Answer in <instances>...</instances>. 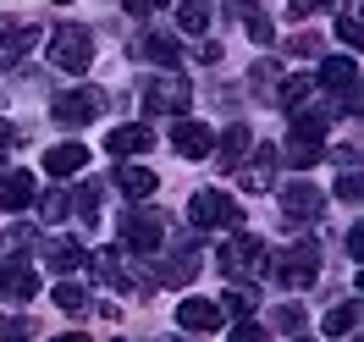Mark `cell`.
<instances>
[{"label": "cell", "mask_w": 364, "mask_h": 342, "mask_svg": "<svg viewBox=\"0 0 364 342\" xmlns=\"http://www.w3.org/2000/svg\"><path fill=\"white\" fill-rule=\"evenodd\" d=\"M50 61L61 72H89V61H94L89 28H55V33H50Z\"/></svg>", "instance_id": "3957f363"}, {"label": "cell", "mask_w": 364, "mask_h": 342, "mask_svg": "<svg viewBox=\"0 0 364 342\" xmlns=\"http://www.w3.org/2000/svg\"><path fill=\"white\" fill-rule=\"evenodd\" d=\"M55 309H67V315H83V309H89V293H83L77 282H61V287H55Z\"/></svg>", "instance_id": "484cf974"}, {"label": "cell", "mask_w": 364, "mask_h": 342, "mask_svg": "<svg viewBox=\"0 0 364 342\" xmlns=\"http://www.w3.org/2000/svg\"><path fill=\"white\" fill-rule=\"evenodd\" d=\"M276 326H282V331H304V309H298V304H282V309H276Z\"/></svg>", "instance_id": "1f68e13d"}, {"label": "cell", "mask_w": 364, "mask_h": 342, "mask_svg": "<svg viewBox=\"0 0 364 342\" xmlns=\"http://www.w3.org/2000/svg\"><path fill=\"white\" fill-rule=\"evenodd\" d=\"M188 100H193V83L188 78H149L144 83V116H182L188 111Z\"/></svg>", "instance_id": "6da1fadb"}, {"label": "cell", "mask_w": 364, "mask_h": 342, "mask_svg": "<svg viewBox=\"0 0 364 342\" xmlns=\"http://www.w3.org/2000/svg\"><path fill=\"white\" fill-rule=\"evenodd\" d=\"M215 265H221L232 282H243V276H259V271H265V243H259L254 232H237L227 249H221V260H215Z\"/></svg>", "instance_id": "277c9868"}, {"label": "cell", "mask_w": 364, "mask_h": 342, "mask_svg": "<svg viewBox=\"0 0 364 342\" xmlns=\"http://www.w3.org/2000/svg\"><path fill=\"white\" fill-rule=\"evenodd\" d=\"M271 271H276L282 287H309V282L320 276V249L315 243H293V249H282L271 260Z\"/></svg>", "instance_id": "7a4b0ae2"}, {"label": "cell", "mask_w": 364, "mask_h": 342, "mask_svg": "<svg viewBox=\"0 0 364 342\" xmlns=\"http://www.w3.org/2000/svg\"><path fill=\"white\" fill-rule=\"evenodd\" d=\"M210 144H215V133H210L205 122H177V127H171V149L188 155V160H205Z\"/></svg>", "instance_id": "8fae6325"}, {"label": "cell", "mask_w": 364, "mask_h": 342, "mask_svg": "<svg viewBox=\"0 0 364 342\" xmlns=\"http://www.w3.org/2000/svg\"><path fill=\"white\" fill-rule=\"evenodd\" d=\"M221 304H215V298H182L177 304V326L182 331H215V326H221Z\"/></svg>", "instance_id": "9c48e42d"}, {"label": "cell", "mask_w": 364, "mask_h": 342, "mask_svg": "<svg viewBox=\"0 0 364 342\" xmlns=\"http://www.w3.org/2000/svg\"><path fill=\"white\" fill-rule=\"evenodd\" d=\"M166 6H171V0H127L133 17H149V11H166Z\"/></svg>", "instance_id": "e575fe53"}, {"label": "cell", "mask_w": 364, "mask_h": 342, "mask_svg": "<svg viewBox=\"0 0 364 342\" xmlns=\"http://www.w3.org/2000/svg\"><path fill=\"white\" fill-rule=\"evenodd\" d=\"M232 337H237V342H265V326H254V320L243 315V320H237V331H232Z\"/></svg>", "instance_id": "836d02e7"}, {"label": "cell", "mask_w": 364, "mask_h": 342, "mask_svg": "<svg viewBox=\"0 0 364 342\" xmlns=\"http://www.w3.org/2000/svg\"><path fill=\"white\" fill-rule=\"evenodd\" d=\"M33 45V28L17 23V17H0V67H17Z\"/></svg>", "instance_id": "7c38bea8"}, {"label": "cell", "mask_w": 364, "mask_h": 342, "mask_svg": "<svg viewBox=\"0 0 364 342\" xmlns=\"http://www.w3.org/2000/svg\"><path fill=\"white\" fill-rule=\"evenodd\" d=\"M149 144H155V127H144V122L111 127V138H105V149H111V155H144Z\"/></svg>", "instance_id": "5bb4252c"}, {"label": "cell", "mask_w": 364, "mask_h": 342, "mask_svg": "<svg viewBox=\"0 0 364 342\" xmlns=\"http://www.w3.org/2000/svg\"><path fill=\"white\" fill-rule=\"evenodd\" d=\"M348 331H359V298H348L326 315V337H348Z\"/></svg>", "instance_id": "603a6c76"}, {"label": "cell", "mask_w": 364, "mask_h": 342, "mask_svg": "<svg viewBox=\"0 0 364 342\" xmlns=\"http://www.w3.org/2000/svg\"><path fill=\"white\" fill-rule=\"evenodd\" d=\"M61 6H67V0H61Z\"/></svg>", "instance_id": "f35d334b"}, {"label": "cell", "mask_w": 364, "mask_h": 342, "mask_svg": "<svg viewBox=\"0 0 364 342\" xmlns=\"http://www.w3.org/2000/svg\"><path fill=\"white\" fill-rule=\"evenodd\" d=\"M83 166H89V149H83V144H55V149L45 155V171H50V177H77Z\"/></svg>", "instance_id": "ac0fdd59"}, {"label": "cell", "mask_w": 364, "mask_h": 342, "mask_svg": "<svg viewBox=\"0 0 364 342\" xmlns=\"http://www.w3.org/2000/svg\"><path fill=\"white\" fill-rule=\"evenodd\" d=\"M249 127H243V122H237V127H227V133H221V144H210V149H215V166H221V171H237V166H243V155H249Z\"/></svg>", "instance_id": "9a60e30c"}, {"label": "cell", "mask_w": 364, "mask_h": 342, "mask_svg": "<svg viewBox=\"0 0 364 342\" xmlns=\"http://www.w3.org/2000/svg\"><path fill=\"white\" fill-rule=\"evenodd\" d=\"M337 193L348 199V205H359V171H348V177L337 183Z\"/></svg>", "instance_id": "d590c367"}, {"label": "cell", "mask_w": 364, "mask_h": 342, "mask_svg": "<svg viewBox=\"0 0 364 342\" xmlns=\"http://www.w3.org/2000/svg\"><path fill=\"white\" fill-rule=\"evenodd\" d=\"M315 11H331V0H287V17H293V23L315 17Z\"/></svg>", "instance_id": "4dcf8cb0"}, {"label": "cell", "mask_w": 364, "mask_h": 342, "mask_svg": "<svg viewBox=\"0 0 364 342\" xmlns=\"http://www.w3.org/2000/svg\"><path fill=\"white\" fill-rule=\"evenodd\" d=\"M188 221H193L199 232L237 227V205H232L227 193H193V205H188Z\"/></svg>", "instance_id": "8992f818"}, {"label": "cell", "mask_w": 364, "mask_h": 342, "mask_svg": "<svg viewBox=\"0 0 364 342\" xmlns=\"http://www.w3.org/2000/svg\"><path fill=\"white\" fill-rule=\"evenodd\" d=\"M309 89H315V78H298V72H293V78L271 94V100H282V105H304V100H309Z\"/></svg>", "instance_id": "4316f807"}, {"label": "cell", "mask_w": 364, "mask_h": 342, "mask_svg": "<svg viewBox=\"0 0 364 342\" xmlns=\"http://www.w3.org/2000/svg\"><path fill=\"white\" fill-rule=\"evenodd\" d=\"M177 23H182V33H205L210 28V0H182Z\"/></svg>", "instance_id": "cb8c5ba5"}, {"label": "cell", "mask_w": 364, "mask_h": 342, "mask_svg": "<svg viewBox=\"0 0 364 342\" xmlns=\"http://www.w3.org/2000/svg\"><path fill=\"white\" fill-rule=\"evenodd\" d=\"M320 205H326V199H320V188H309V183L282 188V221H287V227H309L320 215Z\"/></svg>", "instance_id": "ba28073f"}, {"label": "cell", "mask_w": 364, "mask_h": 342, "mask_svg": "<svg viewBox=\"0 0 364 342\" xmlns=\"http://www.w3.org/2000/svg\"><path fill=\"white\" fill-rule=\"evenodd\" d=\"M28 243H33V232H28V227H11V232H6V249H28Z\"/></svg>", "instance_id": "74e56055"}, {"label": "cell", "mask_w": 364, "mask_h": 342, "mask_svg": "<svg viewBox=\"0 0 364 342\" xmlns=\"http://www.w3.org/2000/svg\"><path fill=\"white\" fill-rule=\"evenodd\" d=\"M315 83H320L326 94H353V89H359V61H348V55L337 61V55H331V61L320 67V78H315Z\"/></svg>", "instance_id": "4fadbf2b"}, {"label": "cell", "mask_w": 364, "mask_h": 342, "mask_svg": "<svg viewBox=\"0 0 364 342\" xmlns=\"http://www.w3.org/2000/svg\"><path fill=\"white\" fill-rule=\"evenodd\" d=\"M193 271H199V249H177L166 265H160V282H166V287H182Z\"/></svg>", "instance_id": "44dd1931"}, {"label": "cell", "mask_w": 364, "mask_h": 342, "mask_svg": "<svg viewBox=\"0 0 364 342\" xmlns=\"http://www.w3.org/2000/svg\"><path fill=\"white\" fill-rule=\"evenodd\" d=\"M116 183H122L127 199H149V193L160 188V177L149 171V166H122V171H116Z\"/></svg>", "instance_id": "ffe728a7"}, {"label": "cell", "mask_w": 364, "mask_h": 342, "mask_svg": "<svg viewBox=\"0 0 364 342\" xmlns=\"http://www.w3.org/2000/svg\"><path fill=\"white\" fill-rule=\"evenodd\" d=\"M337 33H342V45H359V11H342V17H337Z\"/></svg>", "instance_id": "d6a6232c"}, {"label": "cell", "mask_w": 364, "mask_h": 342, "mask_svg": "<svg viewBox=\"0 0 364 342\" xmlns=\"http://www.w3.org/2000/svg\"><path fill=\"white\" fill-rule=\"evenodd\" d=\"M33 293H39V276H33L28 260L0 265V298H6V304H23V298H33Z\"/></svg>", "instance_id": "30bf717a"}, {"label": "cell", "mask_w": 364, "mask_h": 342, "mask_svg": "<svg viewBox=\"0 0 364 342\" xmlns=\"http://www.w3.org/2000/svg\"><path fill=\"white\" fill-rule=\"evenodd\" d=\"M67 215H72V193H67V188L45 193V221H67Z\"/></svg>", "instance_id": "f546056e"}, {"label": "cell", "mask_w": 364, "mask_h": 342, "mask_svg": "<svg viewBox=\"0 0 364 342\" xmlns=\"http://www.w3.org/2000/svg\"><path fill=\"white\" fill-rule=\"evenodd\" d=\"M237 177L249 193H265L276 183V149H254V166H237Z\"/></svg>", "instance_id": "d6986e66"}, {"label": "cell", "mask_w": 364, "mask_h": 342, "mask_svg": "<svg viewBox=\"0 0 364 342\" xmlns=\"http://www.w3.org/2000/svg\"><path fill=\"white\" fill-rule=\"evenodd\" d=\"M249 78H254V94H259V100H271V94H276V78H282V72H276V61H259Z\"/></svg>", "instance_id": "f1b7e54d"}, {"label": "cell", "mask_w": 364, "mask_h": 342, "mask_svg": "<svg viewBox=\"0 0 364 342\" xmlns=\"http://www.w3.org/2000/svg\"><path fill=\"white\" fill-rule=\"evenodd\" d=\"M45 265L50 271H83V265H89V249H83V243H77V237H55V243H45Z\"/></svg>", "instance_id": "2e32d148"}, {"label": "cell", "mask_w": 364, "mask_h": 342, "mask_svg": "<svg viewBox=\"0 0 364 342\" xmlns=\"http://www.w3.org/2000/svg\"><path fill=\"white\" fill-rule=\"evenodd\" d=\"M100 105H105V100L94 89H72V94H55V100H50V116H55L61 127H83V122L100 116Z\"/></svg>", "instance_id": "52a82bcc"}, {"label": "cell", "mask_w": 364, "mask_h": 342, "mask_svg": "<svg viewBox=\"0 0 364 342\" xmlns=\"http://www.w3.org/2000/svg\"><path fill=\"white\" fill-rule=\"evenodd\" d=\"M320 144H326V138H298V133H287V160H293V166H315V160H320Z\"/></svg>", "instance_id": "d4e9b609"}, {"label": "cell", "mask_w": 364, "mask_h": 342, "mask_svg": "<svg viewBox=\"0 0 364 342\" xmlns=\"http://www.w3.org/2000/svg\"><path fill=\"white\" fill-rule=\"evenodd\" d=\"M33 199H39V188H33L28 171H6L0 177V210H28Z\"/></svg>", "instance_id": "e0dca14e"}, {"label": "cell", "mask_w": 364, "mask_h": 342, "mask_svg": "<svg viewBox=\"0 0 364 342\" xmlns=\"http://www.w3.org/2000/svg\"><path fill=\"white\" fill-rule=\"evenodd\" d=\"M116 237L127 243V254H155L160 237H166V221H160V215H149V210H133V215H122Z\"/></svg>", "instance_id": "5b68a950"}, {"label": "cell", "mask_w": 364, "mask_h": 342, "mask_svg": "<svg viewBox=\"0 0 364 342\" xmlns=\"http://www.w3.org/2000/svg\"><path fill=\"white\" fill-rule=\"evenodd\" d=\"M138 55H149V61H160V67H171V61H177L182 50H177V39H166V33H144V39H138Z\"/></svg>", "instance_id": "7402d4cb"}, {"label": "cell", "mask_w": 364, "mask_h": 342, "mask_svg": "<svg viewBox=\"0 0 364 342\" xmlns=\"http://www.w3.org/2000/svg\"><path fill=\"white\" fill-rule=\"evenodd\" d=\"M293 50H298V55H320V50H326V45H320L315 33H298V39H293Z\"/></svg>", "instance_id": "8d00e7d4"}, {"label": "cell", "mask_w": 364, "mask_h": 342, "mask_svg": "<svg viewBox=\"0 0 364 342\" xmlns=\"http://www.w3.org/2000/svg\"><path fill=\"white\" fill-rule=\"evenodd\" d=\"M254 304H259L254 293H243V287H232V293L221 298V315H237V320H243V315H254Z\"/></svg>", "instance_id": "83f0119b"}]
</instances>
